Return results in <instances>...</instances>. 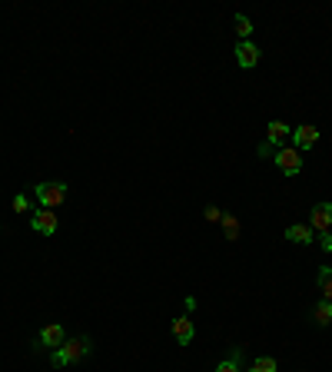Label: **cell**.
Returning a JSON list of instances; mask_svg holds the SVG:
<instances>
[{"instance_id":"cell-2","label":"cell","mask_w":332,"mask_h":372,"mask_svg":"<svg viewBox=\"0 0 332 372\" xmlns=\"http://www.w3.org/2000/svg\"><path fill=\"white\" fill-rule=\"evenodd\" d=\"M33 196H37L40 209H57L67 200V183H57V179L40 183V186H33Z\"/></svg>"},{"instance_id":"cell-9","label":"cell","mask_w":332,"mask_h":372,"mask_svg":"<svg viewBox=\"0 0 332 372\" xmlns=\"http://www.w3.org/2000/svg\"><path fill=\"white\" fill-rule=\"evenodd\" d=\"M173 336H176V343H180V346H190V343H193V336H197V326H193V319H190V316H180V319H173Z\"/></svg>"},{"instance_id":"cell-16","label":"cell","mask_w":332,"mask_h":372,"mask_svg":"<svg viewBox=\"0 0 332 372\" xmlns=\"http://www.w3.org/2000/svg\"><path fill=\"white\" fill-rule=\"evenodd\" d=\"M279 366H276V359L272 356H256L253 359V366H249V372H276Z\"/></svg>"},{"instance_id":"cell-8","label":"cell","mask_w":332,"mask_h":372,"mask_svg":"<svg viewBox=\"0 0 332 372\" xmlns=\"http://www.w3.org/2000/svg\"><path fill=\"white\" fill-rule=\"evenodd\" d=\"M236 63H240L242 70H253L259 63V47L253 40H240L236 44Z\"/></svg>"},{"instance_id":"cell-3","label":"cell","mask_w":332,"mask_h":372,"mask_svg":"<svg viewBox=\"0 0 332 372\" xmlns=\"http://www.w3.org/2000/svg\"><path fill=\"white\" fill-rule=\"evenodd\" d=\"M272 160H276V166H279V170H283L286 177H296V173L302 170L299 149H296V147H279V149H276V156H272Z\"/></svg>"},{"instance_id":"cell-6","label":"cell","mask_w":332,"mask_h":372,"mask_svg":"<svg viewBox=\"0 0 332 372\" xmlns=\"http://www.w3.org/2000/svg\"><path fill=\"white\" fill-rule=\"evenodd\" d=\"M319 143V130L313 123H299L296 130H292V147L296 149H313Z\"/></svg>"},{"instance_id":"cell-7","label":"cell","mask_w":332,"mask_h":372,"mask_svg":"<svg viewBox=\"0 0 332 372\" xmlns=\"http://www.w3.org/2000/svg\"><path fill=\"white\" fill-rule=\"evenodd\" d=\"M63 343H67V332H63L60 323H47V326L40 329V346H44V349H60Z\"/></svg>"},{"instance_id":"cell-13","label":"cell","mask_w":332,"mask_h":372,"mask_svg":"<svg viewBox=\"0 0 332 372\" xmlns=\"http://www.w3.org/2000/svg\"><path fill=\"white\" fill-rule=\"evenodd\" d=\"M313 319H316V326H329L332 323V302L329 299H319L316 309H313Z\"/></svg>"},{"instance_id":"cell-14","label":"cell","mask_w":332,"mask_h":372,"mask_svg":"<svg viewBox=\"0 0 332 372\" xmlns=\"http://www.w3.org/2000/svg\"><path fill=\"white\" fill-rule=\"evenodd\" d=\"M319 289H322V299H329L332 302V266L319 269Z\"/></svg>"},{"instance_id":"cell-1","label":"cell","mask_w":332,"mask_h":372,"mask_svg":"<svg viewBox=\"0 0 332 372\" xmlns=\"http://www.w3.org/2000/svg\"><path fill=\"white\" fill-rule=\"evenodd\" d=\"M87 356H90V339L76 336V339H67L60 349H53V353H50V362H53L57 369H63V366H76L80 359H87Z\"/></svg>"},{"instance_id":"cell-15","label":"cell","mask_w":332,"mask_h":372,"mask_svg":"<svg viewBox=\"0 0 332 372\" xmlns=\"http://www.w3.org/2000/svg\"><path fill=\"white\" fill-rule=\"evenodd\" d=\"M223 233H226L229 243H233V239H240V220H236L233 213H223Z\"/></svg>"},{"instance_id":"cell-20","label":"cell","mask_w":332,"mask_h":372,"mask_svg":"<svg viewBox=\"0 0 332 372\" xmlns=\"http://www.w3.org/2000/svg\"><path fill=\"white\" fill-rule=\"evenodd\" d=\"M319 246H322V250H326V253H332V233H319Z\"/></svg>"},{"instance_id":"cell-21","label":"cell","mask_w":332,"mask_h":372,"mask_svg":"<svg viewBox=\"0 0 332 372\" xmlns=\"http://www.w3.org/2000/svg\"><path fill=\"white\" fill-rule=\"evenodd\" d=\"M276 149L279 147H272L269 140H266V143H259V156H276Z\"/></svg>"},{"instance_id":"cell-4","label":"cell","mask_w":332,"mask_h":372,"mask_svg":"<svg viewBox=\"0 0 332 372\" xmlns=\"http://www.w3.org/2000/svg\"><path fill=\"white\" fill-rule=\"evenodd\" d=\"M31 226H33V233H40V236H53L57 226H60V220H57L53 209H37L31 216Z\"/></svg>"},{"instance_id":"cell-12","label":"cell","mask_w":332,"mask_h":372,"mask_svg":"<svg viewBox=\"0 0 332 372\" xmlns=\"http://www.w3.org/2000/svg\"><path fill=\"white\" fill-rule=\"evenodd\" d=\"M240 359H242V346H233V353H229V359H223V362L216 366V372H242Z\"/></svg>"},{"instance_id":"cell-19","label":"cell","mask_w":332,"mask_h":372,"mask_svg":"<svg viewBox=\"0 0 332 372\" xmlns=\"http://www.w3.org/2000/svg\"><path fill=\"white\" fill-rule=\"evenodd\" d=\"M31 209V200H27V193H17L14 196V213H27Z\"/></svg>"},{"instance_id":"cell-5","label":"cell","mask_w":332,"mask_h":372,"mask_svg":"<svg viewBox=\"0 0 332 372\" xmlns=\"http://www.w3.org/2000/svg\"><path fill=\"white\" fill-rule=\"evenodd\" d=\"M309 226H313V233H329L332 226V203H316L313 213H309Z\"/></svg>"},{"instance_id":"cell-11","label":"cell","mask_w":332,"mask_h":372,"mask_svg":"<svg viewBox=\"0 0 332 372\" xmlns=\"http://www.w3.org/2000/svg\"><path fill=\"white\" fill-rule=\"evenodd\" d=\"M292 136V127H286L283 120H269V127H266V140H269L272 147H283V140Z\"/></svg>"},{"instance_id":"cell-17","label":"cell","mask_w":332,"mask_h":372,"mask_svg":"<svg viewBox=\"0 0 332 372\" xmlns=\"http://www.w3.org/2000/svg\"><path fill=\"white\" fill-rule=\"evenodd\" d=\"M236 33H240V40H249V33H253V20L246 14H236Z\"/></svg>"},{"instance_id":"cell-18","label":"cell","mask_w":332,"mask_h":372,"mask_svg":"<svg viewBox=\"0 0 332 372\" xmlns=\"http://www.w3.org/2000/svg\"><path fill=\"white\" fill-rule=\"evenodd\" d=\"M203 216H206V223H223V209L219 207H206L203 209Z\"/></svg>"},{"instance_id":"cell-10","label":"cell","mask_w":332,"mask_h":372,"mask_svg":"<svg viewBox=\"0 0 332 372\" xmlns=\"http://www.w3.org/2000/svg\"><path fill=\"white\" fill-rule=\"evenodd\" d=\"M286 239L289 243H299V246H309V243L316 239V233H313V226L309 223H292L286 229Z\"/></svg>"}]
</instances>
